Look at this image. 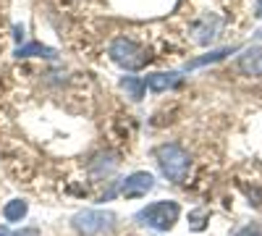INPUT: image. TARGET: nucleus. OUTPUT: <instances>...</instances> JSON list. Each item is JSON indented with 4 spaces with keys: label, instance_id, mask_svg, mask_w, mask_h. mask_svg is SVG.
<instances>
[{
    "label": "nucleus",
    "instance_id": "nucleus-14",
    "mask_svg": "<svg viewBox=\"0 0 262 236\" xmlns=\"http://www.w3.org/2000/svg\"><path fill=\"white\" fill-rule=\"evenodd\" d=\"M257 16L262 18V0H259V3H257Z\"/></svg>",
    "mask_w": 262,
    "mask_h": 236
},
{
    "label": "nucleus",
    "instance_id": "nucleus-1",
    "mask_svg": "<svg viewBox=\"0 0 262 236\" xmlns=\"http://www.w3.org/2000/svg\"><path fill=\"white\" fill-rule=\"evenodd\" d=\"M107 53H111V60L116 66H121L126 71H139L149 60L147 48H142L139 42H134L131 37H116L111 42V48H107Z\"/></svg>",
    "mask_w": 262,
    "mask_h": 236
},
{
    "label": "nucleus",
    "instance_id": "nucleus-13",
    "mask_svg": "<svg viewBox=\"0 0 262 236\" xmlns=\"http://www.w3.org/2000/svg\"><path fill=\"white\" fill-rule=\"evenodd\" d=\"M16 236H39V231L37 228H24V231H18Z\"/></svg>",
    "mask_w": 262,
    "mask_h": 236
},
{
    "label": "nucleus",
    "instance_id": "nucleus-12",
    "mask_svg": "<svg viewBox=\"0 0 262 236\" xmlns=\"http://www.w3.org/2000/svg\"><path fill=\"white\" fill-rule=\"evenodd\" d=\"M236 236H262V233H259V228H257V226H247V228L238 231Z\"/></svg>",
    "mask_w": 262,
    "mask_h": 236
},
{
    "label": "nucleus",
    "instance_id": "nucleus-4",
    "mask_svg": "<svg viewBox=\"0 0 262 236\" xmlns=\"http://www.w3.org/2000/svg\"><path fill=\"white\" fill-rule=\"evenodd\" d=\"M111 216L107 212H100V210H84L74 218V228L81 233V236H97L102 231L111 228Z\"/></svg>",
    "mask_w": 262,
    "mask_h": 236
},
{
    "label": "nucleus",
    "instance_id": "nucleus-8",
    "mask_svg": "<svg viewBox=\"0 0 262 236\" xmlns=\"http://www.w3.org/2000/svg\"><path fill=\"white\" fill-rule=\"evenodd\" d=\"M121 87H123L126 97L142 100V97H144V90H147V84H144L142 76H123V79H121Z\"/></svg>",
    "mask_w": 262,
    "mask_h": 236
},
{
    "label": "nucleus",
    "instance_id": "nucleus-2",
    "mask_svg": "<svg viewBox=\"0 0 262 236\" xmlns=\"http://www.w3.org/2000/svg\"><path fill=\"white\" fill-rule=\"evenodd\" d=\"M155 158H158V163H160V168H163V174H165L170 181L181 184V181L186 179L191 160H189V153H186L181 144H176V142L160 144V147L155 149Z\"/></svg>",
    "mask_w": 262,
    "mask_h": 236
},
{
    "label": "nucleus",
    "instance_id": "nucleus-11",
    "mask_svg": "<svg viewBox=\"0 0 262 236\" xmlns=\"http://www.w3.org/2000/svg\"><path fill=\"white\" fill-rule=\"evenodd\" d=\"M3 216H6V221H11V223L21 221V218L27 216V202H21V200L8 202V205H6V210H3Z\"/></svg>",
    "mask_w": 262,
    "mask_h": 236
},
{
    "label": "nucleus",
    "instance_id": "nucleus-10",
    "mask_svg": "<svg viewBox=\"0 0 262 236\" xmlns=\"http://www.w3.org/2000/svg\"><path fill=\"white\" fill-rule=\"evenodd\" d=\"M236 48H221V50H212L210 55H205V58H196V60H191L186 69H200V66H207V63H215V60H223L226 55H231Z\"/></svg>",
    "mask_w": 262,
    "mask_h": 236
},
{
    "label": "nucleus",
    "instance_id": "nucleus-6",
    "mask_svg": "<svg viewBox=\"0 0 262 236\" xmlns=\"http://www.w3.org/2000/svg\"><path fill=\"white\" fill-rule=\"evenodd\" d=\"M144 84H147V90H152V92H165V90L179 87L181 76H179V71H158V74H149L144 79Z\"/></svg>",
    "mask_w": 262,
    "mask_h": 236
},
{
    "label": "nucleus",
    "instance_id": "nucleus-3",
    "mask_svg": "<svg viewBox=\"0 0 262 236\" xmlns=\"http://www.w3.org/2000/svg\"><path fill=\"white\" fill-rule=\"evenodd\" d=\"M179 205L176 202H168V200H163V202H152L149 207H144L139 216H137V221H142L144 226H149V228H158V231H168L173 223L179 221Z\"/></svg>",
    "mask_w": 262,
    "mask_h": 236
},
{
    "label": "nucleus",
    "instance_id": "nucleus-7",
    "mask_svg": "<svg viewBox=\"0 0 262 236\" xmlns=\"http://www.w3.org/2000/svg\"><path fill=\"white\" fill-rule=\"evenodd\" d=\"M238 71L259 79L262 76V48H249L242 58H238Z\"/></svg>",
    "mask_w": 262,
    "mask_h": 236
},
{
    "label": "nucleus",
    "instance_id": "nucleus-9",
    "mask_svg": "<svg viewBox=\"0 0 262 236\" xmlns=\"http://www.w3.org/2000/svg\"><path fill=\"white\" fill-rule=\"evenodd\" d=\"M34 55H42V58H55V50L42 45V42H29V45H21L16 50V58H34Z\"/></svg>",
    "mask_w": 262,
    "mask_h": 236
},
{
    "label": "nucleus",
    "instance_id": "nucleus-5",
    "mask_svg": "<svg viewBox=\"0 0 262 236\" xmlns=\"http://www.w3.org/2000/svg\"><path fill=\"white\" fill-rule=\"evenodd\" d=\"M152 189V176L139 170V174H131L123 184H121V195L126 200H137V197H144L147 191Z\"/></svg>",
    "mask_w": 262,
    "mask_h": 236
},
{
    "label": "nucleus",
    "instance_id": "nucleus-15",
    "mask_svg": "<svg viewBox=\"0 0 262 236\" xmlns=\"http://www.w3.org/2000/svg\"><path fill=\"white\" fill-rule=\"evenodd\" d=\"M0 236H6V228H0Z\"/></svg>",
    "mask_w": 262,
    "mask_h": 236
}]
</instances>
